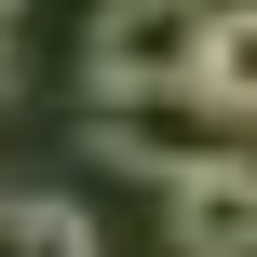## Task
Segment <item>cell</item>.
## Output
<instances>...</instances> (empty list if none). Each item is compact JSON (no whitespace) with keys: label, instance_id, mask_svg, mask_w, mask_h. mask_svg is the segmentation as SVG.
<instances>
[{"label":"cell","instance_id":"cell-5","mask_svg":"<svg viewBox=\"0 0 257 257\" xmlns=\"http://www.w3.org/2000/svg\"><path fill=\"white\" fill-rule=\"evenodd\" d=\"M0 257H95V230L41 190H0Z\"/></svg>","mask_w":257,"mask_h":257},{"label":"cell","instance_id":"cell-1","mask_svg":"<svg viewBox=\"0 0 257 257\" xmlns=\"http://www.w3.org/2000/svg\"><path fill=\"white\" fill-rule=\"evenodd\" d=\"M203 27H217V0H108L81 68H95V95H190Z\"/></svg>","mask_w":257,"mask_h":257},{"label":"cell","instance_id":"cell-2","mask_svg":"<svg viewBox=\"0 0 257 257\" xmlns=\"http://www.w3.org/2000/svg\"><path fill=\"white\" fill-rule=\"evenodd\" d=\"M95 163H122V176H203V163H230V136H217V108H176V95H95Z\"/></svg>","mask_w":257,"mask_h":257},{"label":"cell","instance_id":"cell-3","mask_svg":"<svg viewBox=\"0 0 257 257\" xmlns=\"http://www.w3.org/2000/svg\"><path fill=\"white\" fill-rule=\"evenodd\" d=\"M163 244H176V257H257V163H244V149L163 190Z\"/></svg>","mask_w":257,"mask_h":257},{"label":"cell","instance_id":"cell-6","mask_svg":"<svg viewBox=\"0 0 257 257\" xmlns=\"http://www.w3.org/2000/svg\"><path fill=\"white\" fill-rule=\"evenodd\" d=\"M0 95H14V41H0Z\"/></svg>","mask_w":257,"mask_h":257},{"label":"cell","instance_id":"cell-4","mask_svg":"<svg viewBox=\"0 0 257 257\" xmlns=\"http://www.w3.org/2000/svg\"><path fill=\"white\" fill-rule=\"evenodd\" d=\"M190 95H203L217 122H257V0H217V27H203V68H190Z\"/></svg>","mask_w":257,"mask_h":257},{"label":"cell","instance_id":"cell-7","mask_svg":"<svg viewBox=\"0 0 257 257\" xmlns=\"http://www.w3.org/2000/svg\"><path fill=\"white\" fill-rule=\"evenodd\" d=\"M0 14H14V0H0Z\"/></svg>","mask_w":257,"mask_h":257}]
</instances>
